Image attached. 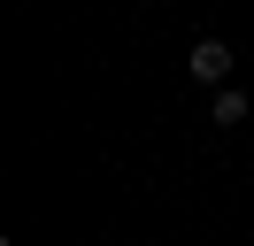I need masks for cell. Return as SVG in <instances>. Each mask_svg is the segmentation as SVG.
I'll list each match as a JSON object with an SVG mask.
<instances>
[{
  "label": "cell",
  "mask_w": 254,
  "mask_h": 246,
  "mask_svg": "<svg viewBox=\"0 0 254 246\" xmlns=\"http://www.w3.org/2000/svg\"><path fill=\"white\" fill-rule=\"evenodd\" d=\"M185 69L200 77V85H231V46H223V39H192Z\"/></svg>",
  "instance_id": "obj_1"
},
{
  "label": "cell",
  "mask_w": 254,
  "mask_h": 246,
  "mask_svg": "<svg viewBox=\"0 0 254 246\" xmlns=\"http://www.w3.org/2000/svg\"><path fill=\"white\" fill-rule=\"evenodd\" d=\"M208 123H223V131H231V123H247V92H239V85H216V100H208Z\"/></svg>",
  "instance_id": "obj_2"
}]
</instances>
